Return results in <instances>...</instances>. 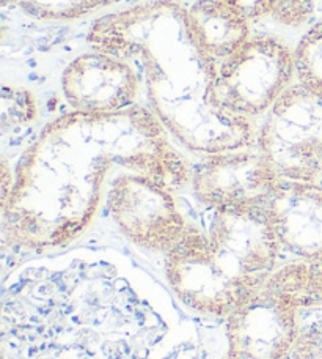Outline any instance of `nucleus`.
Wrapping results in <instances>:
<instances>
[{
  "instance_id": "obj_6",
  "label": "nucleus",
  "mask_w": 322,
  "mask_h": 359,
  "mask_svg": "<svg viewBox=\"0 0 322 359\" xmlns=\"http://www.w3.org/2000/svg\"><path fill=\"white\" fill-rule=\"evenodd\" d=\"M165 276L176 297L192 309L227 318L256 294L264 284L234 278L208 248V236L195 224L165 255Z\"/></svg>"
},
{
  "instance_id": "obj_2",
  "label": "nucleus",
  "mask_w": 322,
  "mask_h": 359,
  "mask_svg": "<svg viewBox=\"0 0 322 359\" xmlns=\"http://www.w3.org/2000/svg\"><path fill=\"white\" fill-rule=\"evenodd\" d=\"M87 43L137 68L148 109L186 150L203 158L256 145L253 121L218 100L217 63L193 36L179 0H146L96 18Z\"/></svg>"
},
{
  "instance_id": "obj_10",
  "label": "nucleus",
  "mask_w": 322,
  "mask_h": 359,
  "mask_svg": "<svg viewBox=\"0 0 322 359\" xmlns=\"http://www.w3.org/2000/svg\"><path fill=\"white\" fill-rule=\"evenodd\" d=\"M225 320L227 355L241 359H288L302 331L299 309L264 287Z\"/></svg>"
},
{
  "instance_id": "obj_9",
  "label": "nucleus",
  "mask_w": 322,
  "mask_h": 359,
  "mask_svg": "<svg viewBox=\"0 0 322 359\" xmlns=\"http://www.w3.org/2000/svg\"><path fill=\"white\" fill-rule=\"evenodd\" d=\"M60 88L71 111L115 114L137 106L144 87L131 62L92 49L64 67Z\"/></svg>"
},
{
  "instance_id": "obj_8",
  "label": "nucleus",
  "mask_w": 322,
  "mask_h": 359,
  "mask_svg": "<svg viewBox=\"0 0 322 359\" xmlns=\"http://www.w3.org/2000/svg\"><path fill=\"white\" fill-rule=\"evenodd\" d=\"M206 235L212 255L239 278L267 280L281 252L266 205L212 211Z\"/></svg>"
},
{
  "instance_id": "obj_17",
  "label": "nucleus",
  "mask_w": 322,
  "mask_h": 359,
  "mask_svg": "<svg viewBox=\"0 0 322 359\" xmlns=\"http://www.w3.org/2000/svg\"><path fill=\"white\" fill-rule=\"evenodd\" d=\"M291 359H322V328L302 330L295 341Z\"/></svg>"
},
{
  "instance_id": "obj_14",
  "label": "nucleus",
  "mask_w": 322,
  "mask_h": 359,
  "mask_svg": "<svg viewBox=\"0 0 322 359\" xmlns=\"http://www.w3.org/2000/svg\"><path fill=\"white\" fill-rule=\"evenodd\" d=\"M250 22L270 19L283 27L299 29L310 21L316 0H220Z\"/></svg>"
},
{
  "instance_id": "obj_13",
  "label": "nucleus",
  "mask_w": 322,
  "mask_h": 359,
  "mask_svg": "<svg viewBox=\"0 0 322 359\" xmlns=\"http://www.w3.org/2000/svg\"><path fill=\"white\" fill-rule=\"evenodd\" d=\"M264 288L285 299L295 309L322 306V265L298 260L275 268Z\"/></svg>"
},
{
  "instance_id": "obj_16",
  "label": "nucleus",
  "mask_w": 322,
  "mask_h": 359,
  "mask_svg": "<svg viewBox=\"0 0 322 359\" xmlns=\"http://www.w3.org/2000/svg\"><path fill=\"white\" fill-rule=\"evenodd\" d=\"M38 104L31 92L18 86L2 88V128L4 131L27 126L36 118Z\"/></svg>"
},
{
  "instance_id": "obj_7",
  "label": "nucleus",
  "mask_w": 322,
  "mask_h": 359,
  "mask_svg": "<svg viewBox=\"0 0 322 359\" xmlns=\"http://www.w3.org/2000/svg\"><path fill=\"white\" fill-rule=\"evenodd\" d=\"M280 178L260 147H246L203 156L192 168L197 201L212 211L262 207Z\"/></svg>"
},
{
  "instance_id": "obj_4",
  "label": "nucleus",
  "mask_w": 322,
  "mask_h": 359,
  "mask_svg": "<svg viewBox=\"0 0 322 359\" xmlns=\"http://www.w3.org/2000/svg\"><path fill=\"white\" fill-rule=\"evenodd\" d=\"M280 180L322 184V93L288 90L258 130V142Z\"/></svg>"
},
{
  "instance_id": "obj_15",
  "label": "nucleus",
  "mask_w": 322,
  "mask_h": 359,
  "mask_svg": "<svg viewBox=\"0 0 322 359\" xmlns=\"http://www.w3.org/2000/svg\"><path fill=\"white\" fill-rule=\"evenodd\" d=\"M118 2L120 0H2V5L11 6L38 21L69 22L92 16Z\"/></svg>"
},
{
  "instance_id": "obj_18",
  "label": "nucleus",
  "mask_w": 322,
  "mask_h": 359,
  "mask_svg": "<svg viewBox=\"0 0 322 359\" xmlns=\"http://www.w3.org/2000/svg\"><path fill=\"white\" fill-rule=\"evenodd\" d=\"M298 82L314 92L322 93V65L298 69Z\"/></svg>"
},
{
  "instance_id": "obj_12",
  "label": "nucleus",
  "mask_w": 322,
  "mask_h": 359,
  "mask_svg": "<svg viewBox=\"0 0 322 359\" xmlns=\"http://www.w3.org/2000/svg\"><path fill=\"white\" fill-rule=\"evenodd\" d=\"M188 18L195 40L216 63L252 36V22L220 0H195L188 6Z\"/></svg>"
},
{
  "instance_id": "obj_19",
  "label": "nucleus",
  "mask_w": 322,
  "mask_h": 359,
  "mask_svg": "<svg viewBox=\"0 0 322 359\" xmlns=\"http://www.w3.org/2000/svg\"><path fill=\"white\" fill-rule=\"evenodd\" d=\"M225 359H241V358H236V356H230V355H227V356H225Z\"/></svg>"
},
{
  "instance_id": "obj_1",
  "label": "nucleus",
  "mask_w": 322,
  "mask_h": 359,
  "mask_svg": "<svg viewBox=\"0 0 322 359\" xmlns=\"http://www.w3.org/2000/svg\"><path fill=\"white\" fill-rule=\"evenodd\" d=\"M115 168L158 180L173 191L192 168L148 106L115 114L71 111L43 128L2 202L5 238L18 246H60L77 238L98 211Z\"/></svg>"
},
{
  "instance_id": "obj_5",
  "label": "nucleus",
  "mask_w": 322,
  "mask_h": 359,
  "mask_svg": "<svg viewBox=\"0 0 322 359\" xmlns=\"http://www.w3.org/2000/svg\"><path fill=\"white\" fill-rule=\"evenodd\" d=\"M173 192L151 177L121 170L108 184L106 205L113 224L132 245L167 255L192 224Z\"/></svg>"
},
{
  "instance_id": "obj_3",
  "label": "nucleus",
  "mask_w": 322,
  "mask_h": 359,
  "mask_svg": "<svg viewBox=\"0 0 322 359\" xmlns=\"http://www.w3.org/2000/svg\"><path fill=\"white\" fill-rule=\"evenodd\" d=\"M295 82V50L274 35H252L217 63L218 100L246 120L266 117Z\"/></svg>"
},
{
  "instance_id": "obj_11",
  "label": "nucleus",
  "mask_w": 322,
  "mask_h": 359,
  "mask_svg": "<svg viewBox=\"0 0 322 359\" xmlns=\"http://www.w3.org/2000/svg\"><path fill=\"white\" fill-rule=\"evenodd\" d=\"M266 210L281 251L322 265V184L280 180Z\"/></svg>"
}]
</instances>
